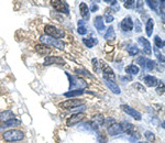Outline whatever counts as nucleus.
I'll use <instances>...</instances> for the list:
<instances>
[{"label":"nucleus","instance_id":"obj_1","mask_svg":"<svg viewBox=\"0 0 165 143\" xmlns=\"http://www.w3.org/2000/svg\"><path fill=\"white\" fill-rule=\"evenodd\" d=\"M67 77H68L69 80V89L71 90H84V88L88 87V84L82 79V77H77V76H72L71 74L66 73Z\"/></svg>","mask_w":165,"mask_h":143},{"label":"nucleus","instance_id":"obj_7","mask_svg":"<svg viewBox=\"0 0 165 143\" xmlns=\"http://www.w3.org/2000/svg\"><path fill=\"white\" fill-rule=\"evenodd\" d=\"M99 64H100V68H101L102 73H104V77H106V78L111 79V80L115 79L116 75H115V73H113L112 69H111V67L105 63L104 61H99Z\"/></svg>","mask_w":165,"mask_h":143},{"label":"nucleus","instance_id":"obj_30","mask_svg":"<svg viewBox=\"0 0 165 143\" xmlns=\"http://www.w3.org/2000/svg\"><path fill=\"white\" fill-rule=\"evenodd\" d=\"M84 94V90H69L68 93H65L64 96L65 97H76V96H80Z\"/></svg>","mask_w":165,"mask_h":143},{"label":"nucleus","instance_id":"obj_10","mask_svg":"<svg viewBox=\"0 0 165 143\" xmlns=\"http://www.w3.org/2000/svg\"><path fill=\"white\" fill-rule=\"evenodd\" d=\"M138 43H139L141 46H142L143 52L145 53L146 55H151L152 54L151 44H150V42L148 41V38H143V36H140V38H138Z\"/></svg>","mask_w":165,"mask_h":143},{"label":"nucleus","instance_id":"obj_16","mask_svg":"<svg viewBox=\"0 0 165 143\" xmlns=\"http://www.w3.org/2000/svg\"><path fill=\"white\" fill-rule=\"evenodd\" d=\"M143 82H144V84H145L148 87H155V86H157V84H159V79H157L156 77L152 76V75H146V76H144Z\"/></svg>","mask_w":165,"mask_h":143},{"label":"nucleus","instance_id":"obj_9","mask_svg":"<svg viewBox=\"0 0 165 143\" xmlns=\"http://www.w3.org/2000/svg\"><path fill=\"white\" fill-rule=\"evenodd\" d=\"M84 104L82 100H79V99H71V100H66V101H63L60 104L61 108H65V109H72V108L78 107L80 105Z\"/></svg>","mask_w":165,"mask_h":143},{"label":"nucleus","instance_id":"obj_32","mask_svg":"<svg viewBox=\"0 0 165 143\" xmlns=\"http://www.w3.org/2000/svg\"><path fill=\"white\" fill-rule=\"evenodd\" d=\"M144 137H145V139L148 140V142H150V143H152V142L155 141V134L151 131H145Z\"/></svg>","mask_w":165,"mask_h":143},{"label":"nucleus","instance_id":"obj_43","mask_svg":"<svg viewBox=\"0 0 165 143\" xmlns=\"http://www.w3.org/2000/svg\"><path fill=\"white\" fill-rule=\"evenodd\" d=\"M77 32L79 33V34H82V35H85L86 33H87V29H86L85 27H78Z\"/></svg>","mask_w":165,"mask_h":143},{"label":"nucleus","instance_id":"obj_39","mask_svg":"<svg viewBox=\"0 0 165 143\" xmlns=\"http://www.w3.org/2000/svg\"><path fill=\"white\" fill-rule=\"evenodd\" d=\"M133 87H134L135 89H138V90L140 91V93H145V91H146L145 88L143 87L140 82H134V84H133Z\"/></svg>","mask_w":165,"mask_h":143},{"label":"nucleus","instance_id":"obj_31","mask_svg":"<svg viewBox=\"0 0 165 143\" xmlns=\"http://www.w3.org/2000/svg\"><path fill=\"white\" fill-rule=\"evenodd\" d=\"M154 44H155L156 49H162V47H164V41H163L159 35H156L154 38Z\"/></svg>","mask_w":165,"mask_h":143},{"label":"nucleus","instance_id":"obj_6","mask_svg":"<svg viewBox=\"0 0 165 143\" xmlns=\"http://www.w3.org/2000/svg\"><path fill=\"white\" fill-rule=\"evenodd\" d=\"M121 109L123 110L126 113H128L129 116H131L132 118H134L135 120L140 121L141 119H142V115H141L139 111H137L134 108L130 107L129 105H121Z\"/></svg>","mask_w":165,"mask_h":143},{"label":"nucleus","instance_id":"obj_5","mask_svg":"<svg viewBox=\"0 0 165 143\" xmlns=\"http://www.w3.org/2000/svg\"><path fill=\"white\" fill-rule=\"evenodd\" d=\"M51 6L57 12H61V13H65L68 14L69 9H68V5L65 1H61V0H52L51 1Z\"/></svg>","mask_w":165,"mask_h":143},{"label":"nucleus","instance_id":"obj_41","mask_svg":"<svg viewBox=\"0 0 165 143\" xmlns=\"http://www.w3.org/2000/svg\"><path fill=\"white\" fill-rule=\"evenodd\" d=\"M145 60H146V58L144 57V56H140L139 58H137V63L139 64V65L142 66V67H144V64H145Z\"/></svg>","mask_w":165,"mask_h":143},{"label":"nucleus","instance_id":"obj_20","mask_svg":"<svg viewBox=\"0 0 165 143\" xmlns=\"http://www.w3.org/2000/svg\"><path fill=\"white\" fill-rule=\"evenodd\" d=\"M20 124H21V121H20L19 119L12 118V119H10V120L6 121V122H2L1 128L5 129V128H11V127H18V126H20Z\"/></svg>","mask_w":165,"mask_h":143},{"label":"nucleus","instance_id":"obj_8","mask_svg":"<svg viewBox=\"0 0 165 143\" xmlns=\"http://www.w3.org/2000/svg\"><path fill=\"white\" fill-rule=\"evenodd\" d=\"M84 118H86L85 113H82V112H78V113H73V115L67 119L66 121V126L67 127H73L75 126L76 123L80 122V121L84 120Z\"/></svg>","mask_w":165,"mask_h":143},{"label":"nucleus","instance_id":"obj_19","mask_svg":"<svg viewBox=\"0 0 165 143\" xmlns=\"http://www.w3.org/2000/svg\"><path fill=\"white\" fill-rule=\"evenodd\" d=\"M35 51L38 52V54L44 56V55H47L51 52V49L49 46H46V45H44V44H36Z\"/></svg>","mask_w":165,"mask_h":143},{"label":"nucleus","instance_id":"obj_17","mask_svg":"<svg viewBox=\"0 0 165 143\" xmlns=\"http://www.w3.org/2000/svg\"><path fill=\"white\" fill-rule=\"evenodd\" d=\"M120 127H121L122 132H126L127 134H129V135H131L132 133L135 131L134 126H133L132 123H130V122H126V121H123V122H121L120 123Z\"/></svg>","mask_w":165,"mask_h":143},{"label":"nucleus","instance_id":"obj_12","mask_svg":"<svg viewBox=\"0 0 165 143\" xmlns=\"http://www.w3.org/2000/svg\"><path fill=\"white\" fill-rule=\"evenodd\" d=\"M53 64H57V65H65V61L60 56H47L44 60V65L50 66Z\"/></svg>","mask_w":165,"mask_h":143},{"label":"nucleus","instance_id":"obj_21","mask_svg":"<svg viewBox=\"0 0 165 143\" xmlns=\"http://www.w3.org/2000/svg\"><path fill=\"white\" fill-rule=\"evenodd\" d=\"M12 118H14V113L11 110H5L2 112H0V121L2 122H6Z\"/></svg>","mask_w":165,"mask_h":143},{"label":"nucleus","instance_id":"obj_23","mask_svg":"<svg viewBox=\"0 0 165 143\" xmlns=\"http://www.w3.org/2000/svg\"><path fill=\"white\" fill-rule=\"evenodd\" d=\"M153 28H154V21L153 19H148L145 25V32L148 36H152V33H153Z\"/></svg>","mask_w":165,"mask_h":143},{"label":"nucleus","instance_id":"obj_47","mask_svg":"<svg viewBox=\"0 0 165 143\" xmlns=\"http://www.w3.org/2000/svg\"><path fill=\"white\" fill-rule=\"evenodd\" d=\"M139 143H150V142H139Z\"/></svg>","mask_w":165,"mask_h":143},{"label":"nucleus","instance_id":"obj_40","mask_svg":"<svg viewBox=\"0 0 165 143\" xmlns=\"http://www.w3.org/2000/svg\"><path fill=\"white\" fill-rule=\"evenodd\" d=\"M98 143H107V137L104 134V133H99V141Z\"/></svg>","mask_w":165,"mask_h":143},{"label":"nucleus","instance_id":"obj_13","mask_svg":"<svg viewBox=\"0 0 165 143\" xmlns=\"http://www.w3.org/2000/svg\"><path fill=\"white\" fill-rule=\"evenodd\" d=\"M104 82H106V85H107V87L109 88L110 90L112 91L113 94L120 95L121 90H120V88H119V86L117 85V82H113V80H111V79H108V78H106V77H104Z\"/></svg>","mask_w":165,"mask_h":143},{"label":"nucleus","instance_id":"obj_25","mask_svg":"<svg viewBox=\"0 0 165 143\" xmlns=\"http://www.w3.org/2000/svg\"><path fill=\"white\" fill-rule=\"evenodd\" d=\"M107 41H113L116 38V32H115V30H113V28L112 27H109L108 28V30H107V32H106V34H105V36H104Z\"/></svg>","mask_w":165,"mask_h":143},{"label":"nucleus","instance_id":"obj_27","mask_svg":"<svg viewBox=\"0 0 165 143\" xmlns=\"http://www.w3.org/2000/svg\"><path fill=\"white\" fill-rule=\"evenodd\" d=\"M139 52H140V50L138 49V46L134 45V44H131V45L128 47V53H129L130 56H135V55L139 54Z\"/></svg>","mask_w":165,"mask_h":143},{"label":"nucleus","instance_id":"obj_42","mask_svg":"<svg viewBox=\"0 0 165 143\" xmlns=\"http://www.w3.org/2000/svg\"><path fill=\"white\" fill-rule=\"evenodd\" d=\"M143 6H144L143 1H135V8H137V10L139 11V12H141V11H142Z\"/></svg>","mask_w":165,"mask_h":143},{"label":"nucleus","instance_id":"obj_2","mask_svg":"<svg viewBox=\"0 0 165 143\" xmlns=\"http://www.w3.org/2000/svg\"><path fill=\"white\" fill-rule=\"evenodd\" d=\"M2 138L7 142H16V141H21L24 139V132L21 131V130L11 129L3 132Z\"/></svg>","mask_w":165,"mask_h":143},{"label":"nucleus","instance_id":"obj_38","mask_svg":"<svg viewBox=\"0 0 165 143\" xmlns=\"http://www.w3.org/2000/svg\"><path fill=\"white\" fill-rule=\"evenodd\" d=\"M154 54L156 55V57L159 58V61H161L162 63H164V56L161 52H160V50L156 49V47H154Z\"/></svg>","mask_w":165,"mask_h":143},{"label":"nucleus","instance_id":"obj_44","mask_svg":"<svg viewBox=\"0 0 165 143\" xmlns=\"http://www.w3.org/2000/svg\"><path fill=\"white\" fill-rule=\"evenodd\" d=\"M77 73V74H82V75H85V76H87V77H91V75L89 74V73H88L87 71H85V69H76V71H75Z\"/></svg>","mask_w":165,"mask_h":143},{"label":"nucleus","instance_id":"obj_11","mask_svg":"<svg viewBox=\"0 0 165 143\" xmlns=\"http://www.w3.org/2000/svg\"><path fill=\"white\" fill-rule=\"evenodd\" d=\"M91 126V128H93V130H97L99 128V127H101L105 124V118L102 115H96L94 116V118L91 119V121L89 122Z\"/></svg>","mask_w":165,"mask_h":143},{"label":"nucleus","instance_id":"obj_22","mask_svg":"<svg viewBox=\"0 0 165 143\" xmlns=\"http://www.w3.org/2000/svg\"><path fill=\"white\" fill-rule=\"evenodd\" d=\"M79 10H80V14H82V16L84 18V19L88 20L89 19V8H88V6L86 5L85 2H82L79 5Z\"/></svg>","mask_w":165,"mask_h":143},{"label":"nucleus","instance_id":"obj_4","mask_svg":"<svg viewBox=\"0 0 165 143\" xmlns=\"http://www.w3.org/2000/svg\"><path fill=\"white\" fill-rule=\"evenodd\" d=\"M41 40L42 44L44 45H46V46H53V47H56L58 50H64V43L60 40H56L54 38H51V36H47V35H42L40 38Z\"/></svg>","mask_w":165,"mask_h":143},{"label":"nucleus","instance_id":"obj_26","mask_svg":"<svg viewBox=\"0 0 165 143\" xmlns=\"http://www.w3.org/2000/svg\"><path fill=\"white\" fill-rule=\"evenodd\" d=\"M82 43L85 44L87 47H94L98 43V41H97V38H82Z\"/></svg>","mask_w":165,"mask_h":143},{"label":"nucleus","instance_id":"obj_18","mask_svg":"<svg viewBox=\"0 0 165 143\" xmlns=\"http://www.w3.org/2000/svg\"><path fill=\"white\" fill-rule=\"evenodd\" d=\"M94 25H95V28L98 30V32H102V31L106 29V28H105L104 18H102L101 16H95V19H94Z\"/></svg>","mask_w":165,"mask_h":143},{"label":"nucleus","instance_id":"obj_14","mask_svg":"<svg viewBox=\"0 0 165 143\" xmlns=\"http://www.w3.org/2000/svg\"><path fill=\"white\" fill-rule=\"evenodd\" d=\"M120 133H122V130H121L120 123H113L110 127H108V134L111 135V137H116V135H119Z\"/></svg>","mask_w":165,"mask_h":143},{"label":"nucleus","instance_id":"obj_45","mask_svg":"<svg viewBox=\"0 0 165 143\" xmlns=\"http://www.w3.org/2000/svg\"><path fill=\"white\" fill-rule=\"evenodd\" d=\"M105 122H106V124H107L108 127H110L111 124L116 123V119H115V118H108L107 121L105 120Z\"/></svg>","mask_w":165,"mask_h":143},{"label":"nucleus","instance_id":"obj_37","mask_svg":"<svg viewBox=\"0 0 165 143\" xmlns=\"http://www.w3.org/2000/svg\"><path fill=\"white\" fill-rule=\"evenodd\" d=\"M133 25H135V31L137 32H141L142 31V23L139 19H135L133 22Z\"/></svg>","mask_w":165,"mask_h":143},{"label":"nucleus","instance_id":"obj_46","mask_svg":"<svg viewBox=\"0 0 165 143\" xmlns=\"http://www.w3.org/2000/svg\"><path fill=\"white\" fill-rule=\"evenodd\" d=\"M93 5V7H91L90 11L89 12H95V11H97V9H98V6L96 5V3H91Z\"/></svg>","mask_w":165,"mask_h":143},{"label":"nucleus","instance_id":"obj_34","mask_svg":"<svg viewBox=\"0 0 165 143\" xmlns=\"http://www.w3.org/2000/svg\"><path fill=\"white\" fill-rule=\"evenodd\" d=\"M123 6L127 9H133L135 8V1L134 0H127V1H124Z\"/></svg>","mask_w":165,"mask_h":143},{"label":"nucleus","instance_id":"obj_29","mask_svg":"<svg viewBox=\"0 0 165 143\" xmlns=\"http://www.w3.org/2000/svg\"><path fill=\"white\" fill-rule=\"evenodd\" d=\"M112 11V9H107L106 10V13H105V19H106V22H108V23H111V22L115 20V18H113V16L111 13Z\"/></svg>","mask_w":165,"mask_h":143},{"label":"nucleus","instance_id":"obj_33","mask_svg":"<svg viewBox=\"0 0 165 143\" xmlns=\"http://www.w3.org/2000/svg\"><path fill=\"white\" fill-rule=\"evenodd\" d=\"M91 64H93V69L95 73H99L100 72V66H99V61L97 58H93L91 60Z\"/></svg>","mask_w":165,"mask_h":143},{"label":"nucleus","instance_id":"obj_24","mask_svg":"<svg viewBox=\"0 0 165 143\" xmlns=\"http://www.w3.org/2000/svg\"><path fill=\"white\" fill-rule=\"evenodd\" d=\"M124 71H126L127 74H129V75H137L138 73H139V67H138L137 65H133V64H131V65H128L124 68Z\"/></svg>","mask_w":165,"mask_h":143},{"label":"nucleus","instance_id":"obj_36","mask_svg":"<svg viewBox=\"0 0 165 143\" xmlns=\"http://www.w3.org/2000/svg\"><path fill=\"white\" fill-rule=\"evenodd\" d=\"M159 87L156 88V94L157 95H163L164 94V82L162 80H159Z\"/></svg>","mask_w":165,"mask_h":143},{"label":"nucleus","instance_id":"obj_3","mask_svg":"<svg viewBox=\"0 0 165 143\" xmlns=\"http://www.w3.org/2000/svg\"><path fill=\"white\" fill-rule=\"evenodd\" d=\"M44 32H45V35L54 38H56V40L63 38L64 36H65L64 30H61V29L54 27V25H45V28H44Z\"/></svg>","mask_w":165,"mask_h":143},{"label":"nucleus","instance_id":"obj_35","mask_svg":"<svg viewBox=\"0 0 165 143\" xmlns=\"http://www.w3.org/2000/svg\"><path fill=\"white\" fill-rule=\"evenodd\" d=\"M146 3H148V7H150L152 10L157 11V6H160V1H150V0H148Z\"/></svg>","mask_w":165,"mask_h":143},{"label":"nucleus","instance_id":"obj_28","mask_svg":"<svg viewBox=\"0 0 165 143\" xmlns=\"http://www.w3.org/2000/svg\"><path fill=\"white\" fill-rule=\"evenodd\" d=\"M143 68L148 69V71H153V69L155 68V62L150 60V58H146L145 64H144V67H143Z\"/></svg>","mask_w":165,"mask_h":143},{"label":"nucleus","instance_id":"obj_15","mask_svg":"<svg viewBox=\"0 0 165 143\" xmlns=\"http://www.w3.org/2000/svg\"><path fill=\"white\" fill-rule=\"evenodd\" d=\"M121 29L123 31H131L133 30V21L130 16H127L124 18L122 21H121Z\"/></svg>","mask_w":165,"mask_h":143}]
</instances>
